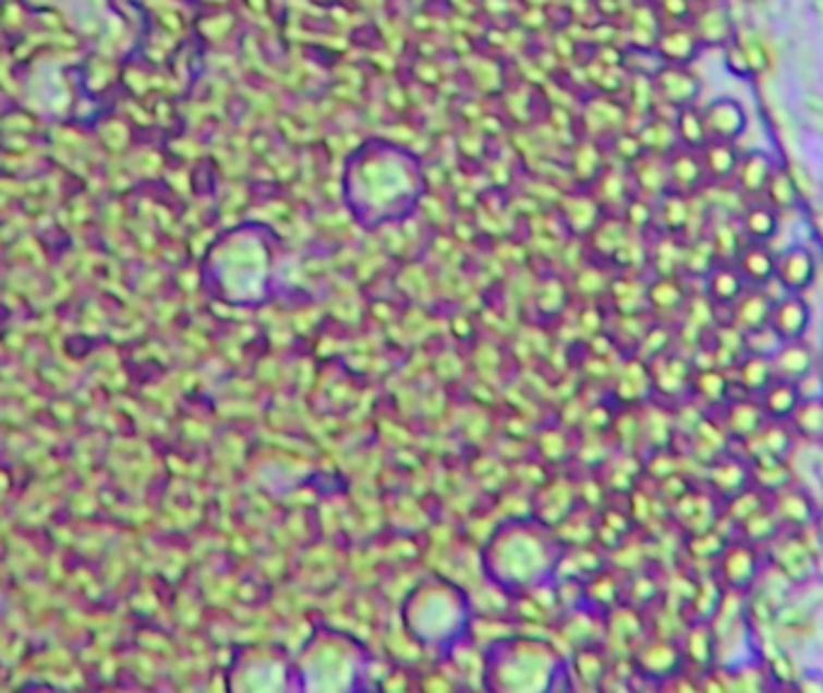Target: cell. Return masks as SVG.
<instances>
[{"label": "cell", "instance_id": "cell-17", "mask_svg": "<svg viewBox=\"0 0 823 693\" xmlns=\"http://www.w3.org/2000/svg\"><path fill=\"white\" fill-rule=\"evenodd\" d=\"M703 282L705 299L713 304V308H729L747 289L745 277L739 275L735 263H715L711 272L703 277Z\"/></svg>", "mask_w": 823, "mask_h": 693}, {"label": "cell", "instance_id": "cell-28", "mask_svg": "<svg viewBox=\"0 0 823 693\" xmlns=\"http://www.w3.org/2000/svg\"><path fill=\"white\" fill-rule=\"evenodd\" d=\"M792 441H795V434L790 429V424L787 422H766V426L751 438V441H747V448L749 450H763V453H771V455H778V458H785L790 455L792 450Z\"/></svg>", "mask_w": 823, "mask_h": 693}, {"label": "cell", "instance_id": "cell-37", "mask_svg": "<svg viewBox=\"0 0 823 693\" xmlns=\"http://www.w3.org/2000/svg\"><path fill=\"white\" fill-rule=\"evenodd\" d=\"M737 3H745L749 8V5H763V3H768V0H737Z\"/></svg>", "mask_w": 823, "mask_h": 693}, {"label": "cell", "instance_id": "cell-14", "mask_svg": "<svg viewBox=\"0 0 823 693\" xmlns=\"http://www.w3.org/2000/svg\"><path fill=\"white\" fill-rule=\"evenodd\" d=\"M737 224L741 229V236L757 244H771L778 236L783 215L771 207L766 200H749L737 215Z\"/></svg>", "mask_w": 823, "mask_h": 693}, {"label": "cell", "instance_id": "cell-1", "mask_svg": "<svg viewBox=\"0 0 823 693\" xmlns=\"http://www.w3.org/2000/svg\"><path fill=\"white\" fill-rule=\"evenodd\" d=\"M715 561H717L715 578L721 581V585L729 595L747 593L749 587L757 583V578L761 573L759 547L741 537L729 539L725 549L721 551V557H717Z\"/></svg>", "mask_w": 823, "mask_h": 693}, {"label": "cell", "instance_id": "cell-36", "mask_svg": "<svg viewBox=\"0 0 823 693\" xmlns=\"http://www.w3.org/2000/svg\"><path fill=\"white\" fill-rule=\"evenodd\" d=\"M785 167H787V171H790L799 198L814 200L816 198V181L809 173V169L804 165H799V161H790V165H785Z\"/></svg>", "mask_w": 823, "mask_h": 693}, {"label": "cell", "instance_id": "cell-13", "mask_svg": "<svg viewBox=\"0 0 823 693\" xmlns=\"http://www.w3.org/2000/svg\"><path fill=\"white\" fill-rule=\"evenodd\" d=\"M657 89L671 107H693L701 97L703 83L689 65H665L657 75Z\"/></svg>", "mask_w": 823, "mask_h": 693}, {"label": "cell", "instance_id": "cell-27", "mask_svg": "<svg viewBox=\"0 0 823 693\" xmlns=\"http://www.w3.org/2000/svg\"><path fill=\"white\" fill-rule=\"evenodd\" d=\"M771 207H775L780 215L785 212H792L795 207L802 203V198H799V193L795 189V181L790 177V171H787L785 165H775L771 179L766 183V189H763V198Z\"/></svg>", "mask_w": 823, "mask_h": 693}, {"label": "cell", "instance_id": "cell-25", "mask_svg": "<svg viewBox=\"0 0 823 693\" xmlns=\"http://www.w3.org/2000/svg\"><path fill=\"white\" fill-rule=\"evenodd\" d=\"M709 236L713 241L717 263H735L737 253L745 246V236L737 224V217L729 215H713L709 224Z\"/></svg>", "mask_w": 823, "mask_h": 693}, {"label": "cell", "instance_id": "cell-6", "mask_svg": "<svg viewBox=\"0 0 823 693\" xmlns=\"http://www.w3.org/2000/svg\"><path fill=\"white\" fill-rule=\"evenodd\" d=\"M771 557L785 581L804 583L814 573V557H811L807 542L797 535H775L771 539Z\"/></svg>", "mask_w": 823, "mask_h": 693}, {"label": "cell", "instance_id": "cell-20", "mask_svg": "<svg viewBox=\"0 0 823 693\" xmlns=\"http://www.w3.org/2000/svg\"><path fill=\"white\" fill-rule=\"evenodd\" d=\"M699 155L709 183H733L741 157V149L737 143L709 141L699 149Z\"/></svg>", "mask_w": 823, "mask_h": 693}, {"label": "cell", "instance_id": "cell-35", "mask_svg": "<svg viewBox=\"0 0 823 693\" xmlns=\"http://www.w3.org/2000/svg\"><path fill=\"white\" fill-rule=\"evenodd\" d=\"M723 63H725V71L733 75L735 80H751L749 61H747L745 51H741V46H739L737 39L729 41L723 49Z\"/></svg>", "mask_w": 823, "mask_h": 693}, {"label": "cell", "instance_id": "cell-12", "mask_svg": "<svg viewBox=\"0 0 823 693\" xmlns=\"http://www.w3.org/2000/svg\"><path fill=\"white\" fill-rule=\"evenodd\" d=\"M775 258H778V253L771 248V244L745 241V246L735 258V268L745 277L747 287L766 289L771 282H775Z\"/></svg>", "mask_w": 823, "mask_h": 693}, {"label": "cell", "instance_id": "cell-26", "mask_svg": "<svg viewBox=\"0 0 823 693\" xmlns=\"http://www.w3.org/2000/svg\"><path fill=\"white\" fill-rule=\"evenodd\" d=\"M787 424H790L795 438L823 446V396L802 398Z\"/></svg>", "mask_w": 823, "mask_h": 693}, {"label": "cell", "instance_id": "cell-10", "mask_svg": "<svg viewBox=\"0 0 823 693\" xmlns=\"http://www.w3.org/2000/svg\"><path fill=\"white\" fill-rule=\"evenodd\" d=\"M667 181L669 186L677 193L683 195H701L709 186V177H705L701 155L695 149L679 147L675 153L669 155V167H667Z\"/></svg>", "mask_w": 823, "mask_h": 693}, {"label": "cell", "instance_id": "cell-9", "mask_svg": "<svg viewBox=\"0 0 823 693\" xmlns=\"http://www.w3.org/2000/svg\"><path fill=\"white\" fill-rule=\"evenodd\" d=\"M709 487H711L715 499H721V503H725L727 499H733V496H737L739 491L749 489L751 487L749 462L729 455V450H725L723 455H717V458L711 460Z\"/></svg>", "mask_w": 823, "mask_h": 693}, {"label": "cell", "instance_id": "cell-11", "mask_svg": "<svg viewBox=\"0 0 823 693\" xmlns=\"http://www.w3.org/2000/svg\"><path fill=\"white\" fill-rule=\"evenodd\" d=\"M771 308L773 299L768 296L766 289L747 287L745 294L729 306V326H735L741 335L766 328L771 320Z\"/></svg>", "mask_w": 823, "mask_h": 693}, {"label": "cell", "instance_id": "cell-16", "mask_svg": "<svg viewBox=\"0 0 823 693\" xmlns=\"http://www.w3.org/2000/svg\"><path fill=\"white\" fill-rule=\"evenodd\" d=\"M749 472H751V487L761 489L766 496L778 494L780 489L790 487V467L787 460L763 453V450H749Z\"/></svg>", "mask_w": 823, "mask_h": 693}, {"label": "cell", "instance_id": "cell-33", "mask_svg": "<svg viewBox=\"0 0 823 693\" xmlns=\"http://www.w3.org/2000/svg\"><path fill=\"white\" fill-rule=\"evenodd\" d=\"M721 506H723L725 518L733 520L735 525H741L747 518H751L753 513H759L761 508L768 506V496L757 487H749L745 491H739L737 496H733V499H727Z\"/></svg>", "mask_w": 823, "mask_h": 693}, {"label": "cell", "instance_id": "cell-24", "mask_svg": "<svg viewBox=\"0 0 823 693\" xmlns=\"http://www.w3.org/2000/svg\"><path fill=\"white\" fill-rule=\"evenodd\" d=\"M735 39L739 41L741 51H745L749 68H751V80H766L773 71L775 56L771 51L768 39L763 37L759 29L753 27H739Z\"/></svg>", "mask_w": 823, "mask_h": 693}, {"label": "cell", "instance_id": "cell-32", "mask_svg": "<svg viewBox=\"0 0 823 693\" xmlns=\"http://www.w3.org/2000/svg\"><path fill=\"white\" fill-rule=\"evenodd\" d=\"M737 527L741 533V539L751 542V545H759V542H771L783 530L780 520L775 518L771 503L766 508H761L759 513H753L751 518H747L745 523L737 525Z\"/></svg>", "mask_w": 823, "mask_h": 693}, {"label": "cell", "instance_id": "cell-3", "mask_svg": "<svg viewBox=\"0 0 823 693\" xmlns=\"http://www.w3.org/2000/svg\"><path fill=\"white\" fill-rule=\"evenodd\" d=\"M701 111L711 141L739 143L741 135L749 131V111L737 97L721 95L705 104Z\"/></svg>", "mask_w": 823, "mask_h": 693}, {"label": "cell", "instance_id": "cell-34", "mask_svg": "<svg viewBox=\"0 0 823 693\" xmlns=\"http://www.w3.org/2000/svg\"><path fill=\"white\" fill-rule=\"evenodd\" d=\"M775 621L778 627L790 633V639H807V633L811 631V619L802 607H783L780 611H775Z\"/></svg>", "mask_w": 823, "mask_h": 693}, {"label": "cell", "instance_id": "cell-21", "mask_svg": "<svg viewBox=\"0 0 823 693\" xmlns=\"http://www.w3.org/2000/svg\"><path fill=\"white\" fill-rule=\"evenodd\" d=\"M773 503V513L775 518L780 520L783 527H792V530H799V527H807L811 520H814V503H811V499L807 496V491L797 489V487H785L780 489L778 494L771 496Z\"/></svg>", "mask_w": 823, "mask_h": 693}, {"label": "cell", "instance_id": "cell-30", "mask_svg": "<svg viewBox=\"0 0 823 693\" xmlns=\"http://www.w3.org/2000/svg\"><path fill=\"white\" fill-rule=\"evenodd\" d=\"M675 135L681 147L687 149H699L711 141L709 135V129H705V121H703V111L695 107H683L679 109V115L675 119Z\"/></svg>", "mask_w": 823, "mask_h": 693}, {"label": "cell", "instance_id": "cell-15", "mask_svg": "<svg viewBox=\"0 0 823 693\" xmlns=\"http://www.w3.org/2000/svg\"><path fill=\"white\" fill-rule=\"evenodd\" d=\"M729 376H733V384L739 390V396L759 398L761 392L771 386L775 372L771 356L745 352L737 360V364L729 368Z\"/></svg>", "mask_w": 823, "mask_h": 693}, {"label": "cell", "instance_id": "cell-38", "mask_svg": "<svg viewBox=\"0 0 823 693\" xmlns=\"http://www.w3.org/2000/svg\"><path fill=\"white\" fill-rule=\"evenodd\" d=\"M699 3H709V0H699Z\"/></svg>", "mask_w": 823, "mask_h": 693}, {"label": "cell", "instance_id": "cell-19", "mask_svg": "<svg viewBox=\"0 0 823 693\" xmlns=\"http://www.w3.org/2000/svg\"><path fill=\"white\" fill-rule=\"evenodd\" d=\"M771 362L775 376L795 380V384H802L814 372V352H811V346L804 340L780 342L778 350L771 356Z\"/></svg>", "mask_w": 823, "mask_h": 693}, {"label": "cell", "instance_id": "cell-7", "mask_svg": "<svg viewBox=\"0 0 823 693\" xmlns=\"http://www.w3.org/2000/svg\"><path fill=\"white\" fill-rule=\"evenodd\" d=\"M775 165H778V161H775L768 153H763V149H741L739 165L733 179V186L737 189L741 198H745L747 203L761 200L763 189H766Z\"/></svg>", "mask_w": 823, "mask_h": 693}, {"label": "cell", "instance_id": "cell-23", "mask_svg": "<svg viewBox=\"0 0 823 693\" xmlns=\"http://www.w3.org/2000/svg\"><path fill=\"white\" fill-rule=\"evenodd\" d=\"M691 390L695 396L709 402V408H723V404L735 396V384L727 368L723 366H705L695 372L691 378Z\"/></svg>", "mask_w": 823, "mask_h": 693}, {"label": "cell", "instance_id": "cell-4", "mask_svg": "<svg viewBox=\"0 0 823 693\" xmlns=\"http://www.w3.org/2000/svg\"><path fill=\"white\" fill-rule=\"evenodd\" d=\"M819 263L814 251L804 244H795L785 248L775 258V282H778L785 294H804L807 289L816 282Z\"/></svg>", "mask_w": 823, "mask_h": 693}, {"label": "cell", "instance_id": "cell-2", "mask_svg": "<svg viewBox=\"0 0 823 693\" xmlns=\"http://www.w3.org/2000/svg\"><path fill=\"white\" fill-rule=\"evenodd\" d=\"M691 27L703 49H721V51L735 39V34L739 29L735 20V10L733 5H729V0H709V3H699L695 15L691 20Z\"/></svg>", "mask_w": 823, "mask_h": 693}, {"label": "cell", "instance_id": "cell-5", "mask_svg": "<svg viewBox=\"0 0 823 693\" xmlns=\"http://www.w3.org/2000/svg\"><path fill=\"white\" fill-rule=\"evenodd\" d=\"M723 429L729 438V443H747L766 426V414L761 404L751 396H733L721 408Z\"/></svg>", "mask_w": 823, "mask_h": 693}, {"label": "cell", "instance_id": "cell-22", "mask_svg": "<svg viewBox=\"0 0 823 693\" xmlns=\"http://www.w3.org/2000/svg\"><path fill=\"white\" fill-rule=\"evenodd\" d=\"M701 51L703 46L691 25H671L659 37V53H663L667 65H691Z\"/></svg>", "mask_w": 823, "mask_h": 693}, {"label": "cell", "instance_id": "cell-31", "mask_svg": "<svg viewBox=\"0 0 823 693\" xmlns=\"http://www.w3.org/2000/svg\"><path fill=\"white\" fill-rule=\"evenodd\" d=\"M715 263H717V256H715V248H713V241L709 236V231H703V234H695L693 241L689 244V248L683 251L681 268H687V272H691L695 277H705L711 272Z\"/></svg>", "mask_w": 823, "mask_h": 693}, {"label": "cell", "instance_id": "cell-8", "mask_svg": "<svg viewBox=\"0 0 823 693\" xmlns=\"http://www.w3.org/2000/svg\"><path fill=\"white\" fill-rule=\"evenodd\" d=\"M809 320H811V311H809V304L802 299V294H785L773 302L768 328L775 332V338H778L780 342L804 340Z\"/></svg>", "mask_w": 823, "mask_h": 693}, {"label": "cell", "instance_id": "cell-29", "mask_svg": "<svg viewBox=\"0 0 823 693\" xmlns=\"http://www.w3.org/2000/svg\"><path fill=\"white\" fill-rule=\"evenodd\" d=\"M715 645H717V635L711 629V623L695 621L687 639V657L701 669V674L709 672L715 662Z\"/></svg>", "mask_w": 823, "mask_h": 693}, {"label": "cell", "instance_id": "cell-18", "mask_svg": "<svg viewBox=\"0 0 823 693\" xmlns=\"http://www.w3.org/2000/svg\"><path fill=\"white\" fill-rule=\"evenodd\" d=\"M757 400L768 422H790L797 404L802 402V388H799L795 380L775 376L771 380V386L763 390Z\"/></svg>", "mask_w": 823, "mask_h": 693}]
</instances>
